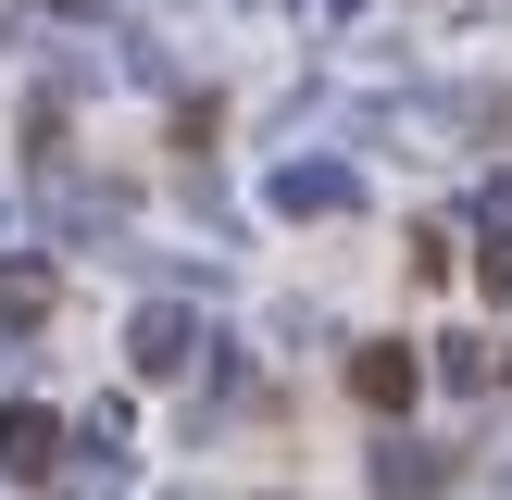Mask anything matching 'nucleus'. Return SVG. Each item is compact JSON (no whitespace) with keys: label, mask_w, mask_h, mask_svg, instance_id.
<instances>
[{"label":"nucleus","mask_w":512,"mask_h":500,"mask_svg":"<svg viewBox=\"0 0 512 500\" xmlns=\"http://www.w3.org/2000/svg\"><path fill=\"white\" fill-rule=\"evenodd\" d=\"M375 475H388V488H438L450 463H438V450H413V438H388V463H375Z\"/></svg>","instance_id":"nucleus-2"},{"label":"nucleus","mask_w":512,"mask_h":500,"mask_svg":"<svg viewBox=\"0 0 512 500\" xmlns=\"http://www.w3.org/2000/svg\"><path fill=\"white\" fill-rule=\"evenodd\" d=\"M0 463L38 475V463H50V425H38V413H13V425H0Z\"/></svg>","instance_id":"nucleus-1"},{"label":"nucleus","mask_w":512,"mask_h":500,"mask_svg":"<svg viewBox=\"0 0 512 500\" xmlns=\"http://www.w3.org/2000/svg\"><path fill=\"white\" fill-rule=\"evenodd\" d=\"M363 400H413V363L400 350H363Z\"/></svg>","instance_id":"nucleus-3"}]
</instances>
